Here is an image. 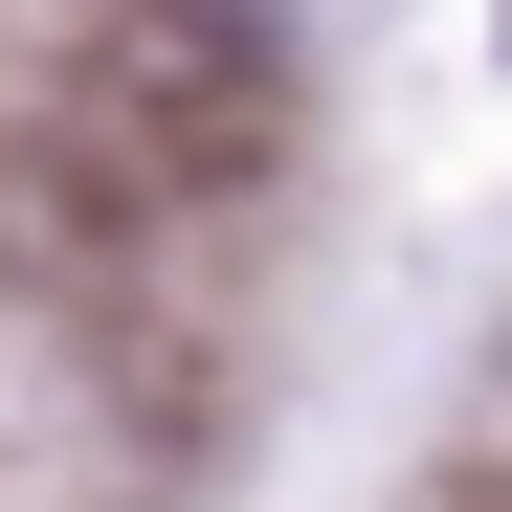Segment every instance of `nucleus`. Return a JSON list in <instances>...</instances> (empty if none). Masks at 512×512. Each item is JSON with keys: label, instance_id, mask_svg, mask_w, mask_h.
Segmentation results:
<instances>
[{"label": "nucleus", "instance_id": "f257e3e1", "mask_svg": "<svg viewBox=\"0 0 512 512\" xmlns=\"http://www.w3.org/2000/svg\"><path fill=\"white\" fill-rule=\"evenodd\" d=\"M112 112H134V156H268V23L245 0H112Z\"/></svg>", "mask_w": 512, "mask_h": 512}]
</instances>
